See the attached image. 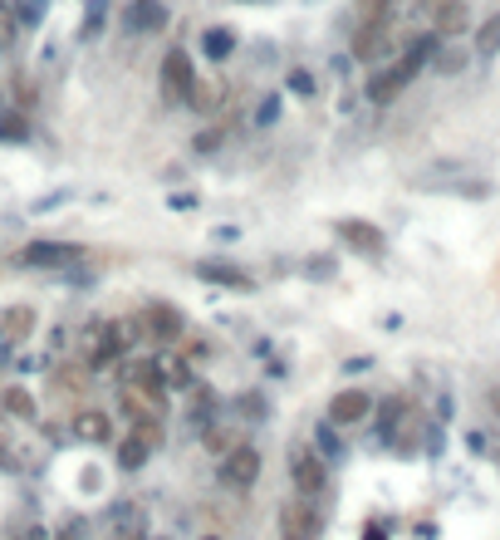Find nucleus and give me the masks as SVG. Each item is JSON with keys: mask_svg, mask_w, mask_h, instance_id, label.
Listing matches in <instances>:
<instances>
[{"mask_svg": "<svg viewBox=\"0 0 500 540\" xmlns=\"http://www.w3.org/2000/svg\"><path fill=\"white\" fill-rule=\"evenodd\" d=\"M196 79H192V59H186V49H167L162 59V93L167 99H192Z\"/></svg>", "mask_w": 500, "mask_h": 540, "instance_id": "1", "label": "nucleus"}, {"mask_svg": "<svg viewBox=\"0 0 500 540\" xmlns=\"http://www.w3.org/2000/svg\"><path fill=\"white\" fill-rule=\"evenodd\" d=\"M255 476H260V452H255V448H236V452L221 462V482L236 486V492H246Z\"/></svg>", "mask_w": 500, "mask_h": 540, "instance_id": "2", "label": "nucleus"}, {"mask_svg": "<svg viewBox=\"0 0 500 540\" xmlns=\"http://www.w3.org/2000/svg\"><path fill=\"white\" fill-rule=\"evenodd\" d=\"M368 418V393L363 388H343L339 398L329 403V422H339V428H353V422Z\"/></svg>", "mask_w": 500, "mask_h": 540, "instance_id": "3", "label": "nucleus"}, {"mask_svg": "<svg viewBox=\"0 0 500 540\" xmlns=\"http://www.w3.org/2000/svg\"><path fill=\"white\" fill-rule=\"evenodd\" d=\"M79 246H49V241H35L20 251V266H74L79 261Z\"/></svg>", "mask_w": 500, "mask_h": 540, "instance_id": "4", "label": "nucleus"}, {"mask_svg": "<svg viewBox=\"0 0 500 540\" xmlns=\"http://www.w3.org/2000/svg\"><path fill=\"white\" fill-rule=\"evenodd\" d=\"M280 536L285 540H315L319 536V516L309 511V506H285V516H280Z\"/></svg>", "mask_w": 500, "mask_h": 540, "instance_id": "5", "label": "nucleus"}, {"mask_svg": "<svg viewBox=\"0 0 500 540\" xmlns=\"http://www.w3.org/2000/svg\"><path fill=\"white\" fill-rule=\"evenodd\" d=\"M123 349H128V329H123V325H108V329L99 335V344H93L89 363H93V369H108V363L123 359Z\"/></svg>", "mask_w": 500, "mask_h": 540, "instance_id": "6", "label": "nucleus"}, {"mask_svg": "<svg viewBox=\"0 0 500 540\" xmlns=\"http://www.w3.org/2000/svg\"><path fill=\"white\" fill-rule=\"evenodd\" d=\"M388 49V30L373 25V20H363V30L353 35V59H363V65H373V59Z\"/></svg>", "mask_w": 500, "mask_h": 540, "instance_id": "7", "label": "nucleus"}, {"mask_svg": "<svg viewBox=\"0 0 500 540\" xmlns=\"http://www.w3.org/2000/svg\"><path fill=\"white\" fill-rule=\"evenodd\" d=\"M339 236H343V241H353L358 251H383V231L373 222H358V216L339 222Z\"/></svg>", "mask_w": 500, "mask_h": 540, "instance_id": "8", "label": "nucleus"}, {"mask_svg": "<svg viewBox=\"0 0 500 540\" xmlns=\"http://www.w3.org/2000/svg\"><path fill=\"white\" fill-rule=\"evenodd\" d=\"M289 472H295V486H299L305 496H315L319 486H324V466H319V457H309V452H295Z\"/></svg>", "mask_w": 500, "mask_h": 540, "instance_id": "9", "label": "nucleus"}, {"mask_svg": "<svg viewBox=\"0 0 500 540\" xmlns=\"http://www.w3.org/2000/svg\"><path fill=\"white\" fill-rule=\"evenodd\" d=\"M74 438H83V442H108L113 438V422H108V413H79L74 418Z\"/></svg>", "mask_w": 500, "mask_h": 540, "instance_id": "10", "label": "nucleus"}, {"mask_svg": "<svg viewBox=\"0 0 500 540\" xmlns=\"http://www.w3.org/2000/svg\"><path fill=\"white\" fill-rule=\"evenodd\" d=\"M196 275H202V280H211V285H231V290H246V285H250L241 270H236V266H226V261H202V266H196Z\"/></svg>", "mask_w": 500, "mask_h": 540, "instance_id": "11", "label": "nucleus"}, {"mask_svg": "<svg viewBox=\"0 0 500 540\" xmlns=\"http://www.w3.org/2000/svg\"><path fill=\"white\" fill-rule=\"evenodd\" d=\"M128 25H133V30H162V25H167V10L158 5V0H133Z\"/></svg>", "mask_w": 500, "mask_h": 540, "instance_id": "12", "label": "nucleus"}, {"mask_svg": "<svg viewBox=\"0 0 500 540\" xmlns=\"http://www.w3.org/2000/svg\"><path fill=\"white\" fill-rule=\"evenodd\" d=\"M152 335L158 339H182V315L172 305H152Z\"/></svg>", "mask_w": 500, "mask_h": 540, "instance_id": "13", "label": "nucleus"}, {"mask_svg": "<svg viewBox=\"0 0 500 540\" xmlns=\"http://www.w3.org/2000/svg\"><path fill=\"white\" fill-rule=\"evenodd\" d=\"M461 25H466V5L461 0H442L436 5V35H456Z\"/></svg>", "mask_w": 500, "mask_h": 540, "instance_id": "14", "label": "nucleus"}, {"mask_svg": "<svg viewBox=\"0 0 500 540\" xmlns=\"http://www.w3.org/2000/svg\"><path fill=\"white\" fill-rule=\"evenodd\" d=\"M148 442H142V438H123L118 442V466H123V472H138V466L142 462H148Z\"/></svg>", "mask_w": 500, "mask_h": 540, "instance_id": "15", "label": "nucleus"}, {"mask_svg": "<svg viewBox=\"0 0 500 540\" xmlns=\"http://www.w3.org/2000/svg\"><path fill=\"white\" fill-rule=\"evenodd\" d=\"M202 49H206L211 59H226V55L236 49V30H221V25L206 30V35H202Z\"/></svg>", "mask_w": 500, "mask_h": 540, "instance_id": "16", "label": "nucleus"}, {"mask_svg": "<svg viewBox=\"0 0 500 540\" xmlns=\"http://www.w3.org/2000/svg\"><path fill=\"white\" fill-rule=\"evenodd\" d=\"M398 93H402V84L392 79V69H378V74L368 79V99L373 103H388V99H398Z\"/></svg>", "mask_w": 500, "mask_h": 540, "instance_id": "17", "label": "nucleus"}, {"mask_svg": "<svg viewBox=\"0 0 500 540\" xmlns=\"http://www.w3.org/2000/svg\"><path fill=\"white\" fill-rule=\"evenodd\" d=\"M0 329H5V335H10V339H25V335H30V329H35V309H25V305H15V309H10V315H5V325H0Z\"/></svg>", "mask_w": 500, "mask_h": 540, "instance_id": "18", "label": "nucleus"}, {"mask_svg": "<svg viewBox=\"0 0 500 540\" xmlns=\"http://www.w3.org/2000/svg\"><path fill=\"white\" fill-rule=\"evenodd\" d=\"M476 49H481V55H496L500 49V15H491L481 30H476Z\"/></svg>", "mask_w": 500, "mask_h": 540, "instance_id": "19", "label": "nucleus"}, {"mask_svg": "<svg viewBox=\"0 0 500 540\" xmlns=\"http://www.w3.org/2000/svg\"><path fill=\"white\" fill-rule=\"evenodd\" d=\"M5 408L15 413V418H35V403H30L25 388H10V393H5Z\"/></svg>", "mask_w": 500, "mask_h": 540, "instance_id": "20", "label": "nucleus"}, {"mask_svg": "<svg viewBox=\"0 0 500 540\" xmlns=\"http://www.w3.org/2000/svg\"><path fill=\"white\" fill-rule=\"evenodd\" d=\"M133 438H142L148 448H158L162 442V422L158 418H138V428H133Z\"/></svg>", "mask_w": 500, "mask_h": 540, "instance_id": "21", "label": "nucleus"}, {"mask_svg": "<svg viewBox=\"0 0 500 540\" xmlns=\"http://www.w3.org/2000/svg\"><path fill=\"white\" fill-rule=\"evenodd\" d=\"M25 118H20V113H5V118H0V138H10V143H20L25 138Z\"/></svg>", "mask_w": 500, "mask_h": 540, "instance_id": "22", "label": "nucleus"}, {"mask_svg": "<svg viewBox=\"0 0 500 540\" xmlns=\"http://www.w3.org/2000/svg\"><path fill=\"white\" fill-rule=\"evenodd\" d=\"M358 10L373 20V25H383V20H388V0H358Z\"/></svg>", "mask_w": 500, "mask_h": 540, "instance_id": "23", "label": "nucleus"}, {"mask_svg": "<svg viewBox=\"0 0 500 540\" xmlns=\"http://www.w3.org/2000/svg\"><path fill=\"white\" fill-rule=\"evenodd\" d=\"M289 89H295V93H315V79H309V69H295V74H289Z\"/></svg>", "mask_w": 500, "mask_h": 540, "instance_id": "24", "label": "nucleus"}, {"mask_svg": "<svg viewBox=\"0 0 500 540\" xmlns=\"http://www.w3.org/2000/svg\"><path fill=\"white\" fill-rule=\"evenodd\" d=\"M363 540H388V536H383L378 526H368V531H363Z\"/></svg>", "mask_w": 500, "mask_h": 540, "instance_id": "25", "label": "nucleus"}, {"mask_svg": "<svg viewBox=\"0 0 500 540\" xmlns=\"http://www.w3.org/2000/svg\"><path fill=\"white\" fill-rule=\"evenodd\" d=\"M491 408H496V413H500V388H496V393H491Z\"/></svg>", "mask_w": 500, "mask_h": 540, "instance_id": "26", "label": "nucleus"}]
</instances>
